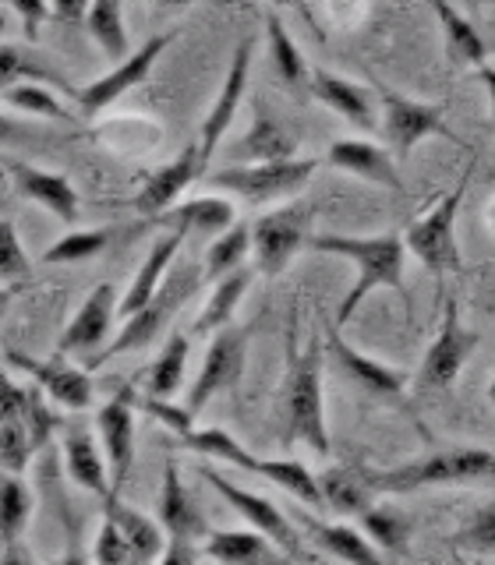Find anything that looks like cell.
Listing matches in <instances>:
<instances>
[{
    "instance_id": "1",
    "label": "cell",
    "mask_w": 495,
    "mask_h": 565,
    "mask_svg": "<svg viewBox=\"0 0 495 565\" xmlns=\"http://www.w3.org/2000/svg\"><path fill=\"white\" fill-rule=\"evenodd\" d=\"M305 247H312L318 255L347 258L354 262V269H358V279H354V287L340 300V308H336V326H347L350 318L358 315L361 300L371 290H382V287L397 290L403 297V308H411V294H407V282H403V265H407V255H411V247H407L403 234H379V237L312 234Z\"/></svg>"
},
{
    "instance_id": "2",
    "label": "cell",
    "mask_w": 495,
    "mask_h": 565,
    "mask_svg": "<svg viewBox=\"0 0 495 565\" xmlns=\"http://www.w3.org/2000/svg\"><path fill=\"white\" fill-rule=\"evenodd\" d=\"M297 322L287 332V382H283V449L305 446L315 456H329V428H326V399H323V367H326V347L323 340H308L305 350H297Z\"/></svg>"
},
{
    "instance_id": "3",
    "label": "cell",
    "mask_w": 495,
    "mask_h": 565,
    "mask_svg": "<svg viewBox=\"0 0 495 565\" xmlns=\"http://www.w3.org/2000/svg\"><path fill=\"white\" fill-rule=\"evenodd\" d=\"M365 477L376 494H414L421 488H495V452L482 446H456L389 470L365 467Z\"/></svg>"
},
{
    "instance_id": "4",
    "label": "cell",
    "mask_w": 495,
    "mask_h": 565,
    "mask_svg": "<svg viewBox=\"0 0 495 565\" xmlns=\"http://www.w3.org/2000/svg\"><path fill=\"white\" fill-rule=\"evenodd\" d=\"M202 282H206V269H199V265H191V262L177 265V269L164 279L159 294L138 315L124 318V329L117 332V340L106 343L99 353H93V358L85 361V367H103L106 361L120 358V353L146 350L152 340H159V335H164V329L173 322L177 311H181L188 300L199 294Z\"/></svg>"
},
{
    "instance_id": "5",
    "label": "cell",
    "mask_w": 495,
    "mask_h": 565,
    "mask_svg": "<svg viewBox=\"0 0 495 565\" xmlns=\"http://www.w3.org/2000/svg\"><path fill=\"white\" fill-rule=\"evenodd\" d=\"M181 446L191 449V452L212 456V459H227V463H234V467H241L247 473H259V477H265V481H273L276 488H283L287 494H294L297 502L312 505L315 512H326L323 484H318V477L305 463H297V459H259V456L247 452L234 435H227L223 428L188 431L181 438Z\"/></svg>"
},
{
    "instance_id": "6",
    "label": "cell",
    "mask_w": 495,
    "mask_h": 565,
    "mask_svg": "<svg viewBox=\"0 0 495 565\" xmlns=\"http://www.w3.org/2000/svg\"><path fill=\"white\" fill-rule=\"evenodd\" d=\"M318 170V159H276V163H230L217 173H209V184L241 199L244 205H273L297 194Z\"/></svg>"
},
{
    "instance_id": "7",
    "label": "cell",
    "mask_w": 495,
    "mask_h": 565,
    "mask_svg": "<svg viewBox=\"0 0 495 565\" xmlns=\"http://www.w3.org/2000/svg\"><path fill=\"white\" fill-rule=\"evenodd\" d=\"M477 167V156H471L467 170L460 173V181L453 191H446L439 199V205L432 212H424L421 220H414L411 226L403 230V241L411 247V255L429 269L435 279H446L450 273H460V247H456V212H460V202H464L467 194V184H471V173Z\"/></svg>"
},
{
    "instance_id": "8",
    "label": "cell",
    "mask_w": 495,
    "mask_h": 565,
    "mask_svg": "<svg viewBox=\"0 0 495 565\" xmlns=\"http://www.w3.org/2000/svg\"><path fill=\"white\" fill-rule=\"evenodd\" d=\"M318 216L315 202H287L252 226V241H255V269L262 276H280L291 265V258L308 244L312 226Z\"/></svg>"
},
{
    "instance_id": "9",
    "label": "cell",
    "mask_w": 495,
    "mask_h": 565,
    "mask_svg": "<svg viewBox=\"0 0 495 565\" xmlns=\"http://www.w3.org/2000/svg\"><path fill=\"white\" fill-rule=\"evenodd\" d=\"M173 40H177V29H167V32L149 35V40L141 43V50H131L128 57H124L120 64H114L103 78H96L93 85L78 88V96L71 99V103H75V110L82 114V120H93L96 114L106 110V106H114L124 93H131L135 85L146 82V78H149V71L156 67V61L164 57L167 46H170Z\"/></svg>"
},
{
    "instance_id": "10",
    "label": "cell",
    "mask_w": 495,
    "mask_h": 565,
    "mask_svg": "<svg viewBox=\"0 0 495 565\" xmlns=\"http://www.w3.org/2000/svg\"><path fill=\"white\" fill-rule=\"evenodd\" d=\"M379 103H382V138L389 141V149L397 152V159H407L418 141L432 138V135H442L450 141H460L453 135V128L446 120H442V106L435 103H421V99H407L393 88L379 85Z\"/></svg>"
},
{
    "instance_id": "11",
    "label": "cell",
    "mask_w": 495,
    "mask_h": 565,
    "mask_svg": "<svg viewBox=\"0 0 495 565\" xmlns=\"http://www.w3.org/2000/svg\"><path fill=\"white\" fill-rule=\"evenodd\" d=\"M244 358H247V332L227 326L220 332H212V343L206 350V361L199 367V379L191 382L185 406L199 417L212 396L234 393L241 375H244Z\"/></svg>"
},
{
    "instance_id": "12",
    "label": "cell",
    "mask_w": 495,
    "mask_h": 565,
    "mask_svg": "<svg viewBox=\"0 0 495 565\" xmlns=\"http://www.w3.org/2000/svg\"><path fill=\"white\" fill-rule=\"evenodd\" d=\"M199 473L206 477L209 488L217 491L223 502H230V509H234L244 523H252L255 530H262L265 537H273V541L280 544V552H283V555H294V558L305 555V547H301V534L294 530V523H291L287 512L276 509L270 499H262V494H252V491L238 488L234 481H227L223 473H217V470L206 467V463L199 467Z\"/></svg>"
},
{
    "instance_id": "13",
    "label": "cell",
    "mask_w": 495,
    "mask_h": 565,
    "mask_svg": "<svg viewBox=\"0 0 495 565\" xmlns=\"http://www.w3.org/2000/svg\"><path fill=\"white\" fill-rule=\"evenodd\" d=\"M474 343H477V335L464 326L456 300H450L446 315H442L439 335L432 340L429 353H424V361L418 367V379H414L418 388H424V393H439V388H450L456 382V375H460V367L467 364Z\"/></svg>"
},
{
    "instance_id": "14",
    "label": "cell",
    "mask_w": 495,
    "mask_h": 565,
    "mask_svg": "<svg viewBox=\"0 0 495 565\" xmlns=\"http://www.w3.org/2000/svg\"><path fill=\"white\" fill-rule=\"evenodd\" d=\"M326 350L336 358V364H340L347 375L365 388L368 396H376L379 403H389V406H403L407 385H411V375H407L403 367L382 364L376 358H368V353L354 350L340 335V326H336V322H329V329H326Z\"/></svg>"
},
{
    "instance_id": "15",
    "label": "cell",
    "mask_w": 495,
    "mask_h": 565,
    "mask_svg": "<svg viewBox=\"0 0 495 565\" xmlns=\"http://www.w3.org/2000/svg\"><path fill=\"white\" fill-rule=\"evenodd\" d=\"M312 96L329 106L333 114H340L354 131L376 135L382 131V103L379 93H371L368 85L336 75L326 67H312Z\"/></svg>"
},
{
    "instance_id": "16",
    "label": "cell",
    "mask_w": 495,
    "mask_h": 565,
    "mask_svg": "<svg viewBox=\"0 0 495 565\" xmlns=\"http://www.w3.org/2000/svg\"><path fill=\"white\" fill-rule=\"evenodd\" d=\"M252 57H255V35H244V40L238 43V50H234V57H230V67H227L223 85H220V96H217V103L209 106V114L202 120V131H199V146H202V163L206 167L212 163L220 141L227 138V128L238 117V106H241L244 88H247V71H252Z\"/></svg>"
},
{
    "instance_id": "17",
    "label": "cell",
    "mask_w": 495,
    "mask_h": 565,
    "mask_svg": "<svg viewBox=\"0 0 495 565\" xmlns=\"http://www.w3.org/2000/svg\"><path fill=\"white\" fill-rule=\"evenodd\" d=\"M206 173V163H202V146L199 141H191V146L181 149V156L170 159V163L156 167L146 184L138 188V194L131 199L135 212H141V220H156L164 216V212L170 205H177V199L199 181V177Z\"/></svg>"
},
{
    "instance_id": "18",
    "label": "cell",
    "mask_w": 495,
    "mask_h": 565,
    "mask_svg": "<svg viewBox=\"0 0 495 565\" xmlns=\"http://www.w3.org/2000/svg\"><path fill=\"white\" fill-rule=\"evenodd\" d=\"M135 388L124 385L117 388V396L110 403L99 406L96 414V431L103 441L106 463H110V477H114V494L124 491V481H128L131 463H135Z\"/></svg>"
},
{
    "instance_id": "19",
    "label": "cell",
    "mask_w": 495,
    "mask_h": 565,
    "mask_svg": "<svg viewBox=\"0 0 495 565\" xmlns=\"http://www.w3.org/2000/svg\"><path fill=\"white\" fill-rule=\"evenodd\" d=\"M8 364L29 375L50 396V403L64 406V411H88L93 406V382L82 367L64 364L61 353L53 361H35L18 350H8Z\"/></svg>"
},
{
    "instance_id": "20",
    "label": "cell",
    "mask_w": 495,
    "mask_h": 565,
    "mask_svg": "<svg viewBox=\"0 0 495 565\" xmlns=\"http://www.w3.org/2000/svg\"><path fill=\"white\" fill-rule=\"evenodd\" d=\"M4 170L22 199L43 205L50 216H57L67 226L78 223V191L64 173H50L43 167L22 163V159H11V156L4 159Z\"/></svg>"
},
{
    "instance_id": "21",
    "label": "cell",
    "mask_w": 495,
    "mask_h": 565,
    "mask_svg": "<svg viewBox=\"0 0 495 565\" xmlns=\"http://www.w3.org/2000/svg\"><path fill=\"white\" fill-rule=\"evenodd\" d=\"M117 315V297H114V282H96L93 294L85 297V305L75 311V318L67 322V329L61 332L57 353L67 358V353H93L103 350L106 335H110V322Z\"/></svg>"
},
{
    "instance_id": "22",
    "label": "cell",
    "mask_w": 495,
    "mask_h": 565,
    "mask_svg": "<svg viewBox=\"0 0 495 565\" xmlns=\"http://www.w3.org/2000/svg\"><path fill=\"white\" fill-rule=\"evenodd\" d=\"M326 163L350 173V177H358L365 184H376L386 191H403V177L397 170L393 149H382L368 138H336L326 152Z\"/></svg>"
},
{
    "instance_id": "23",
    "label": "cell",
    "mask_w": 495,
    "mask_h": 565,
    "mask_svg": "<svg viewBox=\"0 0 495 565\" xmlns=\"http://www.w3.org/2000/svg\"><path fill=\"white\" fill-rule=\"evenodd\" d=\"M230 163H276V159L297 156V135L291 124H283L262 99L255 103V120L234 146H230Z\"/></svg>"
},
{
    "instance_id": "24",
    "label": "cell",
    "mask_w": 495,
    "mask_h": 565,
    "mask_svg": "<svg viewBox=\"0 0 495 565\" xmlns=\"http://www.w3.org/2000/svg\"><path fill=\"white\" fill-rule=\"evenodd\" d=\"M61 449H64V470L78 488L99 494V499H106V494L114 491V477H110V463H106L103 441H96L85 424H75V420L67 424Z\"/></svg>"
},
{
    "instance_id": "25",
    "label": "cell",
    "mask_w": 495,
    "mask_h": 565,
    "mask_svg": "<svg viewBox=\"0 0 495 565\" xmlns=\"http://www.w3.org/2000/svg\"><path fill=\"white\" fill-rule=\"evenodd\" d=\"M159 523H164L170 541L199 544V537H209V523L199 512L194 494L185 488L181 470H177L173 459H167V467H164V491H159Z\"/></svg>"
},
{
    "instance_id": "26",
    "label": "cell",
    "mask_w": 495,
    "mask_h": 565,
    "mask_svg": "<svg viewBox=\"0 0 495 565\" xmlns=\"http://www.w3.org/2000/svg\"><path fill=\"white\" fill-rule=\"evenodd\" d=\"M185 237H188V234H181V230H164V234H159V237L152 241L149 255L141 258V265H138V273H135V279H131L128 294H124V297H120V305H117V315H120V318L138 315V311L146 308L149 300L159 294V287H164V279H167L170 262H173L177 252H181Z\"/></svg>"
},
{
    "instance_id": "27",
    "label": "cell",
    "mask_w": 495,
    "mask_h": 565,
    "mask_svg": "<svg viewBox=\"0 0 495 565\" xmlns=\"http://www.w3.org/2000/svg\"><path fill=\"white\" fill-rule=\"evenodd\" d=\"M234 223H238V209L230 199H220V194H199V199L177 202L164 216L149 220V226L181 230V234H199V237H220Z\"/></svg>"
},
{
    "instance_id": "28",
    "label": "cell",
    "mask_w": 495,
    "mask_h": 565,
    "mask_svg": "<svg viewBox=\"0 0 495 565\" xmlns=\"http://www.w3.org/2000/svg\"><path fill=\"white\" fill-rule=\"evenodd\" d=\"M294 520L305 526V534L323 547L326 555L340 558V562H354V565H376L382 558V552L376 544H371V537L365 534V530L358 526H347V523H323L308 516L305 509H294Z\"/></svg>"
},
{
    "instance_id": "29",
    "label": "cell",
    "mask_w": 495,
    "mask_h": 565,
    "mask_svg": "<svg viewBox=\"0 0 495 565\" xmlns=\"http://www.w3.org/2000/svg\"><path fill=\"white\" fill-rule=\"evenodd\" d=\"M265 40H270V57H273V67H276L283 88H287L294 99L305 103L312 96V71H308L305 57H301L294 35L283 29V18L276 8L265 11Z\"/></svg>"
},
{
    "instance_id": "30",
    "label": "cell",
    "mask_w": 495,
    "mask_h": 565,
    "mask_svg": "<svg viewBox=\"0 0 495 565\" xmlns=\"http://www.w3.org/2000/svg\"><path fill=\"white\" fill-rule=\"evenodd\" d=\"M432 11L442 25V40H446V57L453 67H485L488 64V43L482 40V32H477L464 14L453 8V0H432Z\"/></svg>"
},
{
    "instance_id": "31",
    "label": "cell",
    "mask_w": 495,
    "mask_h": 565,
    "mask_svg": "<svg viewBox=\"0 0 495 565\" xmlns=\"http://www.w3.org/2000/svg\"><path fill=\"white\" fill-rule=\"evenodd\" d=\"M318 484H323V499H326V512H336V516H361L368 512L376 491H371L365 467H333L326 473H318Z\"/></svg>"
},
{
    "instance_id": "32",
    "label": "cell",
    "mask_w": 495,
    "mask_h": 565,
    "mask_svg": "<svg viewBox=\"0 0 495 565\" xmlns=\"http://www.w3.org/2000/svg\"><path fill=\"white\" fill-rule=\"evenodd\" d=\"M280 544L273 537H265L262 530H209V537L202 544V558H217L230 565H244V562H265V558H280Z\"/></svg>"
},
{
    "instance_id": "33",
    "label": "cell",
    "mask_w": 495,
    "mask_h": 565,
    "mask_svg": "<svg viewBox=\"0 0 495 565\" xmlns=\"http://www.w3.org/2000/svg\"><path fill=\"white\" fill-rule=\"evenodd\" d=\"M103 516H110V520H117L120 523V530L128 534V541H131V547H135V562H159L164 558V552H167V530H164V523H156V520H149V516H141L138 509H131V505H124L120 502V494H106V509H103Z\"/></svg>"
},
{
    "instance_id": "34",
    "label": "cell",
    "mask_w": 495,
    "mask_h": 565,
    "mask_svg": "<svg viewBox=\"0 0 495 565\" xmlns=\"http://www.w3.org/2000/svg\"><path fill=\"white\" fill-rule=\"evenodd\" d=\"M0 82L18 85V82H35V85H57L67 99L78 96V88L71 85L57 67H50L40 53H29V50H18L14 43L0 46Z\"/></svg>"
},
{
    "instance_id": "35",
    "label": "cell",
    "mask_w": 495,
    "mask_h": 565,
    "mask_svg": "<svg viewBox=\"0 0 495 565\" xmlns=\"http://www.w3.org/2000/svg\"><path fill=\"white\" fill-rule=\"evenodd\" d=\"M247 282H252V269H238V273L223 276L220 282H212V294L206 300L202 315L194 318L191 332L194 335H212V332L227 329L230 318H234V311H238V305H241V297L247 294Z\"/></svg>"
},
{
    "instance_id": "36",
    "label": "cell",
    "mask_w": 495,
    "mask_h": 565,
    "mask_svg": "<svg viewBox=\"0 0 495 565\" xmlns=\"http://www.w3.org/2000/svg\"><path fill=\"white\" fill-rule=\"evenodd\" d=\"M188 353H191L188 335L185 332H170L167 343L159 347L156 361L146 371V393L149 396H167V399H173L177 393H181L185 371H188Z\"/></svg>"
},
{
    "instance_id": "37",
    "label": "cell",
    "mask_w": 495,
    "mask_h": 565,
    "mask_svg": "<svg viewBox=\"0 0 495 565\" xmlns=\"http://www.w3.org/2000/svg\"><path fill=\"white\" fill-rule=\"evenodd\" d=\"M85 29H88V35H93V43L114 64H120L131 53V40H128V29H124V4H120V0H93V8H88V14H85Z\"/></svg>"
},
{
    "instance_id": "38",
    "label": "cell",
    "mask_w": 495,
    "mask_h": 565,
    "mask_svg": "<svg viewBox=\"0 0 495 565\" xmlns=\"http://www.w3.org/2000/svg\"><path fill=\"white\" fill-rule=\"evenodd\" d=\"M255 252V241H252V230L247 226H230L223 230V234L209 244V252H206V282H220L223 276L230 273H238L244 269V258Z\"/></svg>"
},
{
    "instance_id": "39",
    "label": "cell",
    "mask_w": 495,
    "mask_h": 565,
    "mask_svg": "<svg viewBox=\"0 0 495 565\" xmlns=\"http://www.w3.org/2000/svg\"><path fill=\"white\" fill-rule=\"evenodd\" d=\"M0 99H4V106H11V110H22V114H32V117L64 120V124H82V114H78V110H71V106L53 96L46 85H35V82L8 85L4 93H0Z\"/></svg>"
},
{
    "instance_id": "40",
    "label": "cell",
    "mask_w": 495,
    "mask_h": 565,
    "mask_svg": "<svg viewBox=\"0 0 495 565\" xmlns=\"http://www.w3.org/2000/svg\"><path fill=\"white\" fill-rule=\"evenodd\" d=\"M32 491L22 481V473H8L4 477V491H0V537H4V552L18 547L25 526L32 520Z\"/></svg>"
},
{
    "instance_id": "41",
    "label": "cell",
    "mask_w": 495,
    "mask_h": 565,
    "mask_svg": "<svg viewBox=\"0 0 495 565\" xmlns=\"http://www.w3.org/2000/svg\"><path fill=\"white\" fill-rule=\"evenodd\" d=\"M35 452L40 449H35L29 420L22 417V411L4 403V417H0V467H4V473H22L29 470Z\"/></svg>"
},
{
    "instance_id": "42",
    "label": "cell",
    "mask_w": 495,
    "mask_h": 565,
    "mask_svg": "<svg viewBox=\"0 0 495 565\" xmlns=\"http://www.w3.org/2000/svg\"><path fill=\"white\" fill-rule=\"evenodd\" d=\"M361 530L371 537V544L379 552L389 555H407V537H411V523H407L403 512L389 509V505H371L361 512Z\"/></svg>"
},
{
    "instance_id": "43",
    "label": "cell",
    "mask_w": 495,
    "mask_h": 565,
    "mask_svg": "<svg viewBox=\"0 0 495 565\" xmlns=\"http://www.w3.org/2000/svg\"><path fill=\"white\" fill-rule=\"evenodd\" d=\"M114 241V230H71L61 241H53L46 252L40 255L43 265H75V262H88L96 258L106 244Z\"/></svg>"
},
{
    "instance_id": "44",
    "label": "cell",
    "mask_w": 495,
    "mask_h": 565,
    "mask_svg": "<svg viewBox=\"0 0 495 565\" xmlns=\"http://www.w3.org/2000/svg\"><path fill=\"white\" fill-rule=\"evenodd\" d=\"M453 547L471 555H485L495 558V502H488L485 509H477L474 516L453 534Z\"/></svg>"
},
{
    "instance_id": "45",
    "label": "cell",
    "mask_w": 495,
    "mask_h": 565,
    "mask_svg": "<svg viewBox=\"0 0 495 565\" xmlns=\"http://www.w3.org/2000/svg\"><path fill=\"white\" fill-rule=\"evenodd\" d=\"M32 276V262L22 247V237H18L14 223H0V279H4V290L11 297V290L18 282H25Z\"/></svg>"
},
{
    "instance_id": "46",
    "label": "cell",
    "mask_w": 495,
    "mask_h": 565,
    "mask_svg": "<svg viewBox=\"0 0 495 565\" xmlns=\"http://www.w3.org/2000/svg\"><path fill=\"white\" fill-rule=\"evenodd\" d=\"M135 403H138V411L141 414H149V417H156L159 424H167V428L177 435V438H185L188 431H194V414L188 411V406H177V403H170L167 396H135Z\"/></svg>"
},
{
    "instance_id": "47",
    "label": "cell",
    "mask_w": 495,
    "mask_h": 565,
    "mask_svg": "<svg viewBox=\"0 0 495 565\" xmlns=\"http://www.w3.org/2000/svg\"><path fill=\"white\" fill-rule=\"evenodd\" d=\"M93 558H96V562H103V565H124V562H135V547H131L128 534H124L117 520L103 516L99 537H96V547H93Z\"/></svg>"
},
{
    "instance_id": "48",
    "label": "cell",
    "mask_w": 495,
    "mask_h": 565,
    "mask_svg": "<svg viewBox=\"0 0 495 565\" xmlns=\"http://www.w3.org/2000/svg\"><path fill=\"white\" fill-rule=\"evenodd\" d=\"M8 8L25 22L29 40H35V35H40V25L46 22V18H53L50 14V0H8Z\"/></svg>"
},
{
    "instance_id": "49",
    "label": "cell",
    "mask_w": 495,
    "mask_h": 565,
    "mask_svg": "<svg viewBox=\"0 0 495 565\" xmlns=\"http://www.w3.org/2000/svg\"><path fill=\"white\" fill-rule=\"evenodd\" d=\"M88 8H93V0H50V14L64 25L85 22Z\"/></svg>"
},
{
    "instance_id": "50",
    "label": "cell",
    "mask_w": 495,
    "mask_h": 565,
    "mask_svg": "<svg viewBox=\"0 0 495 565\" xmlns=\"http://www.w3.org/2000/svg\"><path fill=\"white\" fill-rule=\"evenodd\" d=\"M477 78L485 82V88H488V103H492V117H495V71L485 64V67H477Z\"/></svg>"
},
{
    "instance_id": "51",
    "label": "cell",
    "mask_w": 495,
    "mask_h": 565,
    "mask_svg": "<svg viewBox=\"0 0 495 565\" xmlns=\"http://www.w3.org/2000/svg\"><path fill=\"white\" fill-rule=\"evenodd\" d=\"M156 4H164V8H188V4H194V0H156Z\"/></svg>"
},
{
    "instance_id": "52",
    "label": "cell",
    "mask_w": 495,
    "mask_h": 565,
    "mask_svg": "<svg viewBox=\"0 0 495 565\" xmlns=\"http://www.w3.org/2000/svg\"><path fill=\"white\" fill-rule=\"evenodd\" d=\"M287 4H291V0H270V8H276V11H280V8H287Z\"/></svg>"
},
{
    "instance_id": "53",
    "label": "cell",
    "mask_w": 495,
    "mask_h": 565,
    "mask_svg": "<svg viewBox=\"0 0 495 565\" xmlns=\"http://www.w3.org/2000/svg\"><path fill=\"white\" fill-rule=\"evenodd\" d=\"M488 399L495 403V379H492V385H488Z\"/></svg>"
},
{
    "instance_id": "54",
    "label": "cell",
    "mask_w": 495,
    "mask_h": 565,
    "mask_svg": "<svg viewBox=\"0 0 495 565\" xmlns=\"http://www.w3.org/2000/svg\"><path fill=\"white\" fill-rule=\"evenodd\" d=\"M485 4H495V0H485Z\"/></svg>"
},
{
    "instance_id": "55",
    "label": "cell",
    "mask_w": 495,
    "mask_h": 565,
    "mask_svg": "<svg viewBox=\"0 0 495 565\" xmlns=\"http://www.w3.org/2000/svg\"><path fill=\"white\" fill-rule=\"evenodd\" d=\"M492 209H495V205H492ZM492 230H495V226H492Z\"/></svg>"
}]
</instances>
